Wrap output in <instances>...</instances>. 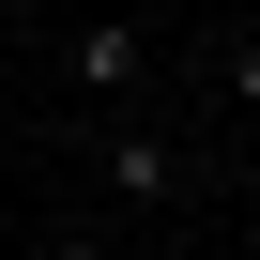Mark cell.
<instances>
[{
    "instance_id": "cell-4",
    "label": "cell",
    "mask_w": 260,
    "mask_h": 260,
    "mask_svg": "<svg viewBox=\"0 0 260 260\" xmlns=\"http://www.w3.org/2000/svg\"><path fill=\"white\" fill-rule=\"evenodd\" d=\"M230 92H245V107H260V31H230Z\"/></svg>"
},
{
    "instance_id": "cell-1",
    "label": "cell",
    "mask_w": 260,
    "mask_h": 260,
    "mask_svg": "<svg viewBox=\"0 0 260 260\" xmlns=\"http://www.w3.org/2000/svg\"><path fill=\"white\" fill-rule=\"evenodd\" d=\"M92 153H107V199H122V214H169V199H184V153H169V138H138V122H107Z\"/></svg>"
},
{
    "instance_id": "cell-2",
    "label": "cell",
    "mask_w": 260,
    "mask_h": 260,
    "mask_svg": "<svg viewBox=\"0 0 260 260\" xmlns=\"http://www.w3.org/2000/svg\"><path fill=\"white\" fill-rule=\"evenodd\" d=\"M138 61H153V46H138V16H92V31H77V92H92V107L138 92Z\"/></svg>"
},
{
    "instance_id": "cell-3",
    "label": "cell",
    "mask_w": 260,
    "mask_h": 260,
    "mask_svg": "<svg viewBox=\"0 0 260 260\" xmlns=\"http://www.w3.org/2000/svg\"><path fill=\"white\" fill-rule=\"evenodd\" d=\"M31 260H122V245H107V230H46Z\"/></svg>"
},
{
    "instance_id": "cell-5",
    "label": "cell",
    "mask_w": 260,
    "mask_h": 260,
    "mask_svg": "<svg viewBox=\"0 0 260 260\" xmlns=\"http://www.w3.org/2000/svg\"><path fill=\"white\" fill-rule=\"evenodd\" d=\"M245 16H260V0H245Z\"/></svg>"
}]
</instances>
